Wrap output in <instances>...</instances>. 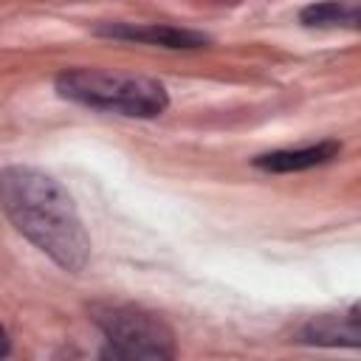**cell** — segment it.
Here are the masks:
<instances>
[{"label": "cell", "instance_id": "1", "mask_svg": "<svg viewBox=\"0 0 361 361\" xmlns=\"http://www.w3.org/2000/svg\"><path fill=\"white\" fill-rule=\"evenodd\" d=\"M0 209L11 226L62 271L79 274L90 259V237L68 189L42 169H0Z\"/></svg>", "mask_w": 361, "mask_h": 361}, {"label": "cell", "instance_id": "3", "mask_svg": "<svg viewBox=\"0 0 361 361\" xmlns=\"http://www.w3.org/2000/svg\"><path fill=\"white\" fill-rule=\"evenodd\" d=\"M93 324L102 330L107 347L102 350L104 358H124V361H166L175 355V336L169 324L130 302H93L87 307Z\"/></svg>", "mask_w": 361, "mask_h": 361}, {"label": "cell", "instance_id": "7", "mask_svg": "<svg viewBox=\"0 0 361 361\" xmlns=\"http://www.w3.org/2000/svg\"><path fill=\"white\" fill-rule=\"evenodd\" d=\"M299 23L307 28H355L358 3L355 0H322L299 11Z\"/></svg>", "mask_w": 361, "mask_h": 361}, {"label": "cell", "instance_id": "5", "mask_svg": "<svg viewBox=\"0 0 361 361\" xmlns=\"http://www.w3.org/2000/svg\"><path fill=\"white\" fill-rule=\"evenodd\" d=\"M299 341L319 347H358L361 344L358 307H350V313H322L310 319L299 330Z\"/></svg>", "mask_w": 361, "mask_h": 361}, {"label": "cell", "instance_id": "6", "mask_svg": "<svg viewBox=\"0 0 361 361\" xmlns=\"http://www.w3.org/2000/svg\"><path fill=\"white\" fill-rule=\"evenodd\" d=\"M338 152H341L338 141H319V144L299 147V149L262 152L254 158V166L262 172H302V169H313V166H322V164L338 158Z\"/></svg>", "mask_w": 361, "mask_h": 361}, {"label": "cell", "instance_id": "4", "mask_svg": "<svg viewBox=\"0 0 361 361\" xmlns=\"http://www.w3.org/2000/svg\"><path fill=\"white\" fill-rule=\"evenodd\" d=\"M99 37L110 39H127V42H144V45H158V48H206L212 39L200 31L192 28H178V25H164V23H102L96 28Z\"/></svg>", "mask_w": 361, "mask_h": 361}, {"label": "cell", "instance_id": "2", "mask_svg": "<svg viewBox=\"0 0 361 361\" xmlns=\"http://www.w3.org/2000/svg\"><path fill=\"white\" fill-rule=\"evenodd\" d=\"M56 93L68 102L130 118H155L169 107V93L158 79L99 68H71L56 76Z\"/></svg>", "mask_w": 361, "mask_h": 361}, {"label": "cell", "instance_id": "8", "mask_svg": "<svg viewBox=\"0 0 361 361\" xmlns=\"http://www.w3.org/2000/svg\"><path fill=\"white\" fill-rule=\"evenodd\" d=\"M8 347H11V344H8V336H6V330H3V324H0V355H6Z\"/></svg>", "mask_w": 361, "mask_h": 361}]
</instances>
